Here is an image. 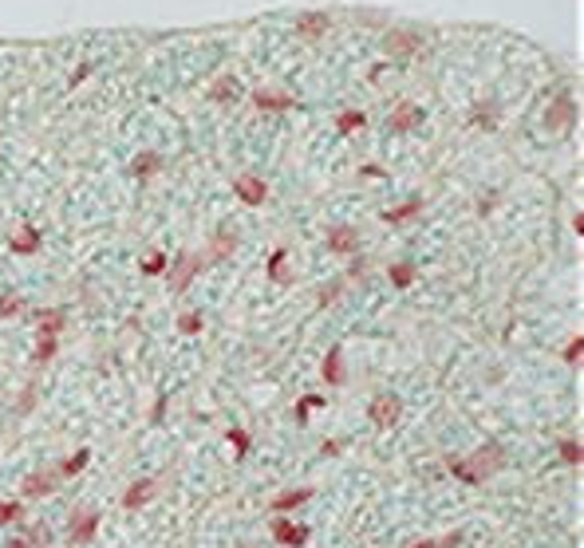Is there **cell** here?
I'll use <instances>...</instances> for the list:
<instances>
[{
  "label": "cell",
  "instance_id": "cell-37",
  "mask_svg": "<svg viewBox=\"0 0 584 548\" xmlns=\"http://www.w3.org/2000/svg\"><path fill=\"white\" fill-rule=\"evenodd\" d=\"M458 545H462V536H458V533H451L446 540H442V548H458Z\"/></svg>",
  "mask_w": 584,
  "mask_h": 548
},
{
  "label": "cell",
  "instance_id": "cell-1",
  "mask_svg": "<svg viewBox=\"0 0 584 548\" xmlns=\"http://www.w3.org/2000/svg\"><path fill=\"white\" fill-rule=\"evenodd\" d=\"M501 465H505V450H501V446H482V450L470 454V458H446V470H451L458 481H466V485H482L489 474H498Z\"/></svg>",
  "mask_w": 584,
  "mask_h": 548
},
{
  "label": "cell",
  "instance_id": "cell-2",
  "mask_svg": "<svg viewBox=\"0 0 584 548\" xmlns=\"http://www.w3.org/2000/svg\"><path fill=\"white\" fill-rule=\"evenodd\" d=\"M367 418H371L375 426H383V430L399 426L403 399H399V395H375V399H371V406H367Z\"/></svg>",
  "mask_w": 584,
  "mask_h": 548
},
{
  "label": "cell",
  "instance_id": "cell-34",
  "mask_svg": "<svg viewBox=\"0 0 584 548\" xmlns=\"http://www.w3.org/2000/svg\"><path fill=\"white\" fill-rule=\"evenodd\" d=\"M162 415H166V395H159L154 410H150V422H162Z\"/></svg>",
  "mask_w": 584,
  "mask_h": 548
},
{
  "label": "cell",
  "instance_id": "cell-30",
  "mask_svg": "<svg viewBox=\"0 0 584 548\" xmlns=\"http://www.w3.org/2000/svg\"><path fill=\"white\" fill-rule=\"evenodd\" d=\"M51 355H56V340H44V343L36 347V363H48Z\"/></svg>",
  "mask_w": 584,
  "mask_h": 548
},
{
  "label": "cell",
  "instance_id": "cell-28",
  "mask_svg": "<svg viewBox=\"0 0 584 548\" xmlns=\"http://www.w3.org/2000/svg\"><path fill=\"white\" fill-rule=\"evenodd\" d=\"M419 213V201H407V206H399V209H391V213H383L387 221H407V217H414Z\"/></svg>",
  "mask_w": 584,
  "mask_h": 548
},
{
  "label": "cell",
  "instance_id": "cell-36",
  "mask_svg": "<svg viewBox=\"0 0 584 548\" xmlns=\"http://www.w3.org/2000/svg\"><path fill=\"white\" fill-rule=\"evenodd\" d=\"M320 28H324V20H305V24H300V32H320Z\"/></svg>",
  "mask_w": 584,
  "mask_h": 548
},
{
  "label": "cell",
  "instance_id": "cell-14",
  "mask_svg": "<svg viewBox=\"0 0 584 548\" xmlns=\"http://www.w3.org/2000/svg\"><path fill=\"white\" fill-rule=\"evenodd\" d=\"M40 335H44V340H56V335H60V328H63V312L60 308H56V312H40Z\"/></svg>",
  "mask_w": 584,
  "mask_h": 548
},
{
  "label": "cell",
  "instance_id": "cell-33",
  "mask_svg": "<svg viewBox=\"0 0 584 548\" xmlns=\"http://www.w3.org/2000/svg\"><path fill=\"white\" fill-rule=\"evenodd\" d=\"M340 288H343V281H332L328 288H324V292H320V300H324V304H332V300H336V296H340Z\"/></svg>",
  "mask_w": 584,
  "mask_h": 548
},
{
  "label": "cell",
  "instance_id": "cell-27",
  "mask_svg": "<svg viewBox=\"0 0 584 548\" xmlns=\"http://www.w3.org/2000/svg\"><path fill=\"white\" fill-rule=\"evenodd\" d=\"M581 355H584V340L576 335V340L565 347V363H569V367H581Z\"/></svg>",
  "mask_w": 584,
  "mask_h": 548
},
{
  "label": "cell",
  "instance_id": "cell-9",
  "mask_svg": "<svg viewBox=\"0 0 584 548\" xmlns=\"http://www.w3.org/2000/svg\"><path fill=\"white\" fill-rule=\"evenodd\" d=\"M305 501H312V489H289V493H277L273 497V513H289V509H300Z\"/></svg>",
  "mask_w": 584,
  "mask_h": 548
},
{
  "label": "cell",
  "instance_id": "cell-16",
  "mask_svg": "<svg viewBox=\"0 0 584 548\" xmlns=\"http://www.w3.org/2000/svg\"><path fill=\"white\" fill-rule=\"evenodd\" d=\"M316 406H324V395H305V399L296 402V426H308V415Z\"/></svg>",
  "mask_w": 584,
  "mask_h": 548
},
{
  "label": "cell",
  "instance_id": "cell-17",
  "mask_svg": "<svg viewBox=\"0 0 584 548\" xmlns=\"http://www.w3.org/2000/svg\"><path fill=\"white\" fill-rule=\"evenodd\" d=\"M36 249H40V233H36V229H24V233L13 241V253H20V256L36 253Z\"/></svg>",
  "mask_w": 584,
  "mask_h": 548
},
{
  "label": "cell",
  "instance_id": "cell-21",
  "mask_svg": "<svg viewBox=\"0 0 584 548\" xmlns=\"http://www.w3.org/2000/svg\"><path fill=\"white\" fill-rule=\"evenodd\" d=\"M20 517H24L20 501H0V524H16Z\"/></svg>",
  "mask_w": 584,
  "mask_h": 548
},
{
  "label": "cell",
  "instance_id": "cell-29",
  "mask_svg": "<svg viewBox=\"0 0 584 548\" xmlns=\"http://www.w3.org/2000/svg\"><path fill=\"white\" fill-rule=\"evenodd\" d=\"M16 312H20V300H16V296H0V319L16 316Z\"/></svg>",
  "mask_w": 584,
  "mask_h": 548
},
{
  "label": "cell",
  "instance_id": "cell-39",
  "mask_svg": "<svg viewBox=\"0 0 584 548\" xmlns=\"http://www.w3.org/2000/svg\"><path fill=\"white\" fill-rule=\"evenodd\" d=\"M8 548H28V540H8Z\"/></svg>",
  "mask_w": 584,
  "mask_h": 548
},
{
  "label": "cell",
  "instance_id": "cell-32",
  "mask_svg": "<svg viewBox=\"0 0 584 548\" xmlns=\"http://www.w3.org/2000/svg\"><path fill=\"white\" fill-rule=\"evenodd\" d=\"M273 276H277V281H289V276H284V249L273 253Z\"/></svg>",
  "mask_w": 584,
  "mask_h": 548
},
{
  "label": "cell",
  "instance_id": "cell-11",
  "mask_svg": "<svg viewBox=\"0 0 584 548\" xmlns=\"http://www.w3.org/2000/svg\"><path fill=\"white\" fill-rule=\"evenodd\" d=\"M355 244H359V237H355V229H348V225L332 229V237H328V249H336V253H355Z\"/></svg>",
  "mask_w": 584,
  "mask_h": 548
},
{
  "label": "cell",
  "instance_id": "cell-25",
  "mask_svg": "<svg viewBox=\"0 0 584 548\" xmlns=\"http://www.w3.org/2000/svg\"><path fill=\"white\" fill-rule=\"evenodd\" d=\"M257 107H265V110H284V107H289V99H284V95H261V91H257Z\"/></svg>",
  "mask_w": 584,
  "mask_h": 548
},
{
  "label": "cell",
  "instance_id": "cell-38",
  "mask_svg": "<svg viewBox=\"0 0 584 548\" xmlns=\"http://www.w3.org/2000/svg\"><path fill=\"white\" fill-rule=\"evenodd\" d=\"M411 548H438L435 540H419V545H411Z\"/></svg>",
  "mask_w": 584,
  "mask_h": 548
},
{
  "label": "cell",
  "instance_id": "cell-31",
  "mask_svg": "<svg viewBox=\"0 0 584 548\" xmlns=\"http://www.w3.org/2000/svg\"><path fill=\"white\" fill-rule=\"evenodd\" d=\"M352 126H364V115H359V110H348V115H340V131H352Z\"/></svg>",
  "mask_w": 584,
  "mask_h": 548
},
{
  "label": "cell",
  "instance_id": "cell-4",
  "mask_svg": "<svg viewBox=\"0 0 584 548\" xmlns=\"http://www.w3.org/2000/svg\"><path fill=\"white\" fill-rule=\"evenodd\" d=\"M308 524H292V521H273V540L280 548H305L308 545Z\"/></svg>",
  "mask_w": 584,
  "mask_h": 548
},
{
  "label": "cell",
  "instance_id": "cell-7",
  "mask_svg": "<svg viewBox=\"0 0 584 548\" xmlns=\"http://www.w3.org/2000/svg\"><path fill=\"white\" fill-rule=\"evenodd\" d=\"M206 265V260H202V256H194V253H182L178 256V272H174V288H178V292H186V288H190V281H194L197 276V268Z\"/></svg>",
  "mask_w": 584,
  "mask_h": 548
},
{
  "label": "cell",
  "instance_id": "cell-23",
  "mask_svg": "<svg viewBox=\"0 0 584 548\" xmlns=\"http://www.w3.org/2000/svg\"><path fill=\"white\" fill-rule=\"evenodd\" d=\"M143 272H146V276H159V272H166V256H162V253H146Z\"/></svg>",
  "mask_w": 584,
  "mask_h": 548
},
{
  "label": "cell",
  "instance_id": "cell-8",
  "mask_svg": "<svg viewBox=\"0 0 584 548\" xmlns=\"http://www.w3.org/2000/svg\"><path fill=\"white\" fill-rule=\"evenodd\" d=\"M20 493L24 497H48V493H56V474H28Z\"/></svg>",
  "mask_w": 584,
  "mask_h": 548
},
{
  "label": "cell",
  "instance_id": "cell-20",
  "mask_svg": "<svg viewBox=\"0 0 584 548\" xmlns=\"http://www.w3.org/2000/svg\"><path fill=\"white\" fill-rule=\"evenodd\" d=\"M560 462L581 465L584 462V446H581V442H572V438H565V442H560Z\"/></svg>",
  "mask_w": 584,
  "mask_h": 548
},
{
  "label": "cell",
  "instance_id": "cell-26",
  "mask_svg": "<svg viewBox=\"0 0 584 548\" xmlns=\"http://www.w3.org/2000/svg\"><path fill=\"white\" fill-rule=\"evenodd\" d=\"M178 331H186V335H197V331H202V316H197V312H186V316L178 319Z\"/></svg>",
  "mask_w": 584,
  "mask_h": 548
},
{
  "label": "cell",
  "instance_id": "cell-22",
  "mask_svg": "<svg viewBox=\"0 0 584 548\" xmlns=\"http://www.w3.org/2000/svg\"><path fill=\"white\" fill-rule=\"evenodd\" d=\"M233 249H237V241H233V233H218V241H213V260H221V256H229Z\"/></svg>",
  "mask_w": 584,
  "mask_h": 548
},
{
  "label": "cell",
  "instance_id": "cell-10",
  "mask_svg": "<svg viewBox=\"0 0 584 548\" xmlns=\"http://www.w3.org/2000/svg\"><path fill=\"white\" fill-rule=\"evenodd\" d=\"M343 379H348V371H343V351H340V347H332L328 359H324V383L340 387Z\"/></svg>",
  "mask_w": 584,
  "mask_h": 548
},
{
  "label": "cell",
  "instance_id": "cell-6",
  "mask_svg": "<svg viewBox=\"0 0 584 548\" xmlns=\"http://www.w3.org/2000/svg\"><path fill=\"white\" fill-rule=\"evenodd\" d=\"M233 190H237V197H241L245 206H261V201H265V182L253 178V174H241Z\"/></svg>",
  "mask_w": 584,
  "mask_h": 548
},
{
  "label": "cell",
  "instance_id": "cell-15",
  "mask_svg": "<svg viewBox=\"0 0 584 548\" xmlns=\"http://www.w3.org/2000/svg\"><path fill=\"white\" fill-rule=\"evenodd\" d=\"M87 462H91V450H87V446H83V450H75L72 458H67V462L60 465V474H63V477H75V474H83V470H87Z\"/></svg>",
  "mask_w": 584,
  "mask_h": 548
},
{
  "label": "cell",
  "instance_id": "cell-3",
  "mask_svg": "<svg viewBox=\"0 0 584 548\" xmlns=\"http://www.w3.org/2000/svg\"><path fill=\"white\" fill-rule=\"evenodd\" d=\"M99 533V513L83 509V513H75L72 521H67V536H72V545H91Z\"/></svg>",
  "mask_w": 584,
  "mask_h": 548
},
{
  "label": "cell",
  "instance_id": "cell-24",
  "mask_svg": "<svg viewBox=\"0 0 584 548\" xmlns=\"http://www.w3.org/2000/svg\"><path fill=\"white\" fill-rule=\"evenodd\" d=\"M391 281H395V288H407L414 281V265H395L391 268Z\"/></svg>",
  "mask_w": 584,
  "mask_h": 548
},
{
  "label": "cell",
  "instance_id": "cell-5",
  "mask_svg": "<svg viewBox=\"0 0 584 548\" xmlns=\"http://www.w3.org/2000/svg\"><path fill=\"white\" fill-rule=\"evenodd\" d=\"M159 493V481H150V477H143V481H134L127 493H122V509H143L146 501Z\"/></svg>",
  "mask_w": 584,
  "mask_h": 548
},
{
  "label": "cell",
  "instance_id": "cell-35",
  "mask_svg": "<svg viewBox=\"0 0 584 548\" xmlns=\"http://www.w3.org/2000/svg\"><path fill=\"white\" fill-rule=\"evenodd\" d=\"M320 454H324V458H336V454H340V442H324V446H320Z\"/></svg>",
  "mask_w": 584,
  "mask_h": 548
},
{
  "label": "cell",
  "instance_id": "cell-19",
  "mask_svg": "<svg viewBox=\"0 0 584 548\" xmlns=\"http://www.w3.org/2000/svg\"><path fill=\"white\" fill-rule=\"evenodd\" d=\"M159 154H154V150H146V154H138V158H134V174H138V178H150V174L159 170Z\"/></svg>",
  "mask_w": 584,
  "mask_h": 548
},
{
  "label": "cell",
  "instance_id": "cell-40",
  "mask_svg": "<svg viewBox=\"0 0 584 548\" xmlns=\"http://www.w3.org/2000/svg\"><path fill=\"white\" fill-rule=\"evenodd\" d=\"M241 548H249V545H241Z\"/></svg>",
  "mask_w": 584,
  "mask_h": 548
},
{
  "label": "cell",
  "instance_id": "cell-13",
  "mask_svg": "<svg viewBox=\"0 0 584 548\" xmlns=\"http://www.w3.org/2000/svg\"><path fill=\"white\" fill-rule=\"evenodd\" d=\"M229 446H233V458L245 462V458H249V446H253L249 430H245V426H229Z\"/></svg>",
  "mask_w": 584,
  "mask_h": 548
},
{
  "label": "cell",
  "instance_id": "cell-18",
  "mask_svg": "<svg viewBox=\"0 0 584 548\" xmlns=\"http://www.w3.org/2000/svg\"><path fill=\"white\" fill-rule=\"evenodd\" d=\"M28 548H48L51 545V529L48 524H28Z\"/></svg>",
  "mask_w": 584,
  "mask_h": 548
},
{
  "label": "cell",
  "instance_id": "cell-12",
  "mask_svg": "<svg viewBox=\"0 0 584 548\" xmlns=\"http://www.w3.org/2000/svg\"><path fill=\"white\" fill-rule=\"evenodd\" d=\"M423 122V110L419 107H399L395 110V119H391V131L403 134V131H411V126H419Z\"/></svg>",
  "mask_w": 584,
  "mask_h": 548
}]
</instances>
